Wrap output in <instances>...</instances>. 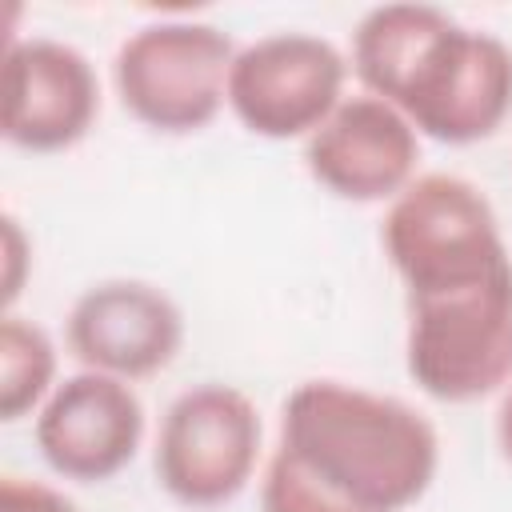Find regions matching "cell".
<instances>
[{
	"mask_svg": "<svg viewBox=\"0 0 512 512\" xmlns=\"http://www.w3.org/2000/svg\"><path fill=\"white\" fill-rule=\"evenodd\" d=\"M404 368L440 404H472L512 384V272L408 296Z\"/></svg>",
	"mask_w": 512,
	"mask_h": 512,
	"instance_id": "cell-3",
	"label": "cell"
},
{
	"mask_svg": "<svg viewBox=\"0 0 512 512\" xmlns=\"http://www.w3.org/2000/svg\"><path fill=\"white\" fill-rule=\"evenodd\" d=\"M64 340L88 372L132 384L176 360L184 344V312L160 284L116 276L76 296L64 320Z\"/></svg>",
	"mask_w": 512,
	"mask_h": 512,
	"instance_id": "cell-9",
	"label": "cell"
},
{
	"mask_svg": "<svg viewBox=\"0 0 512 512\" xmlns=\"http://www.w3.org/2000/svg\"><path fill=\"white\" fill-rule=\"evenodd\" d=\"M100 116V80L92 60L52 36L8 40L0 132L20 152H68Z\"/></svg>",
	"mask_w": 512,
	"mask_h": 512,
	"instance_id": "cell-10",
	"label": "cell"
},
{
	"mask_svg": "<svg viewBox=\"0 0 512 512\" xmlns=\"http://www.w3.org/2000/svg\"><path fill=\"white\" fill-rule=\"evenodd\" d=\"M392 108L436 144L464 148L488 140L512 116V48L452 20L416 60Z\"/></svg>",
	"mask_w": 512,
	"mask_h": 512,
	"instance_id": "cell-6",
	"label": "cell"
},
{
	"mask_svg": "<svg viewBox=\"0 0 512 512\" xmlns=\"http://www.w3.org/2000/svg\"><path fill=\"white\" fill-rule=\"evenodd\" d=\"M276 452L352 512H404L440 468V436L424 412L344 380H304L288 392Z\"/></svg>",
	"mask_w": 512,
	"mask_h": 512,
	"instance_id": "cell-1",
	"label": "cell"
},
{
	"mask_svg": "<svg viewBox=\"0 0 512 512\" xmlns=\"http://www.w3.org/2000/svg\"><path fill=\"white\" fill-rule=\"evenodd\" d=\"M348 56L300 28L256 36L236 48L228 72L232 116L264 140H308L348 96Z\"/></svg>",
	"mask_w": 512,
	"mask_h": 512,
	"instance_id": "cell-7",
	"label": "cell"
},
{
	"mask_svg": "<svg viewBox=\"0 0 512 512\" xmlns=\"http://www.w3.org/2000/svg\"><path fill=\"white\" fill-rule=\"evenodd\" d=\"M260 436V412L248 392L220 380L192 384L160 416L156 484L184 508H220L248 488Z\"/></svg>",
	"mask_w": 512,
	"mask_h": 512,
	"instance_id": "cell-5",
	"label": "cell"
},
{
	"mask_svg": "<svg viewBox=\"0 0 512 512\" xmlns=\"http://www.w3.org/2000/svg\"><path fill=\"white\" fill-rule=\"evenodd\" d=\"M40 460L72 484H104L124 472L144 440V404L128 380L104 372L64 376L32 420Z\"/></svg>",
	"mask_w": 512,
	"mask_h": 512,
	"instance_id": "cell-8",
	"label": "cell"
},
{
	"mask_svg": "<svg viewBox=\"0 0 512 512\" xmlns=\"http://www.w3.org/2000/svg\"><path fill=\"white\" fill-rule=\"evenodd\" d=\"M496 444H500L504 460L512 464V384L504 388V400H500V412H496Z\"/></svg>",
	"mask_w": 512,
	"mask_h": 512,
	"instance_id": "cell-17",
	"label": "cell"
},
{
	"mask_svg": "<svg viewBox=\"0 0 512 512\" xmlns=\"http://www.w3.org/2000/svg\"><path fill=\"white\" fill-rule=\"evenodd\" d=\"M56 344L52 336L16 312L0 316V420L16 424L36 416L56 388Z\"/></svg>",
	"mask_w": 512,
	"mask_h": 512,
	"instance_id": "cell-13",
	"label": "cell"
},
{
	"mask_svg": "<svg viewBox=\"0 0 512 512\" xmlns=\"http://www.w3.org/2000/svg\"><path fill=\"white\" fill-rule=\"evenodd\" d=\"M0 256H4L0 296H4V312H12L16 296L24 292L28 268H32V244H28V236H24V228L12 212H4V220H0Z\"/></svg>",
	"mask_w": 512,
	"mask_h": 512,
	"instance_id": "cell-15",
	"label": "cell"
},
{
	"mask_svg": "<svg viewBox=\"0 0 512 512\" xmlns=\"http://www.w3.org/2000/svg\"><path fill=\"white\" fill-rule=\"evenodd\" d=\"M448 24L452 16L436 4H380L360 16L352 32L348 68L356 72L364 92L392 104L404 80L412 76L416 60Z\"/></svg>",
	"mask_w": 512,
	"mask_h": 512,
	"instance_id": "cell-12",
	"label": "cell"
},
{
	"mask_svg": "<svg viewBox=\"0 0 512 512\" xmlns=\"http://www.w3.org/2000/svg\"><path fill=\"white\" fill-rule=\"evenodd\" d=\"M420 132L400 108L372 92L344 96L336 112L304 140L308 176L336 200H396L416 180Z\"/></svg>",
	"mask_w": 512,
	"mask_h": 512,
	"instance_id": "cell-11",
	"label": "cell"
},
{
	"mask_svg": "<svg viewBox=\"0 0 512 512\" xmlns=\"http://www.w3.org/2000/svg\"><path fill=\"white\" fill-rule=\"evenodd\" d=\"M0 512H80L60 488L28 476H4L0 484Z\"/></svg>",
	"mask_w": 512,
	"mask_h": 512,
	"instance_id": "cell-16",
	"label": "cell"
},
{
	"mask_svg": "<svg viewBox=\"0 0 512 512\" xmlns=\"http://www.w3.org/2000/svg\"><path fill=\"white\" fill-rule=\"evenodd\" d=\"M260 512H352V508L320 492L280 452H272L264 464V480H260Z\"/></svg>",
	"mask_w": 512,
	"mask_h": 512,
	"instance_id": "cell-14",
	"label": "cell"
},
{
	"mask_svg": "<svg viewBox=\"0 0 512 512\" xmlns=\"http://www.w3.org/2000/svg\"><path fill=\"white\" fill-rule=\"evenodd\" d=\"M380 244L404 296L448 292L512 272V252L492 200L452 172L416 176L388 200Z\"/></svg>",
	"mask_w": 512,
	"mask_h": 512,
	"instance_id": "cell-2",
	"label": "cell"
},
{
	"mask_svg": "<svg viewBox=\"0 0 512 512\" xmlns=\"http://www.w3.org/2000/svg\"><path fill=\"white\" fill-rule=\"evenodd\" d=\"M236 44L204 20H156L128 32L112 56V84L124 112L164 136L208 128L228 104Z\"/></svg>",
	"mask_w": 512,
	"mask_h": 512,
	"instance_id": "cell-4",
	"label": "cell"
}]
</instances>
